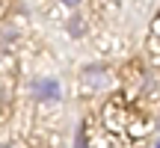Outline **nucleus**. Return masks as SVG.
Listing matches in <instances>:
<instances>
[{"instance_id": "nucleus-1", "label": "nucleus", "mask_w": 160, "mask_h": 148, "mask_svg": "<svg viewBox=\"0 0 160 148\" xmlns=\"http://www.w3.org/2000/svg\"><path fill=\"white\" fill-rule=\"evenodd\" d=\"M33 98L42 104L48 101H59V83L53 77H42V80H33Z\"/></svg>"}, {"instance_id": "nucleus-2", "label": "nucleus", "mask_w": 160, "mask_h": 148, "mask_svg": "<svg viewBox=\"0 0 160 148\" xmlns=\"http://www.w3.org/2000/svg\"><path fill=\"white\" fill-rule=\"evenodd\" d=\"M59 3H62V6H65V9H77V6H80V3H83V0H59Z\"/></svg>"}, {"instance_id": "nucleus-3", "label": "nucleus", "mask_w": 160, "mask_h": 148, "mask_svg": "<svg viewBox=\"0 0 160 148\" xmlns=\"http://www.w3.org/2000/svg\"><path fill=\"white\" fill-rule=\"evenodd\" d=\"M0 148H12V145H0Z\"/></svg>"}, {"instance_id": "nucleus-4", "label": "nucleus", "mask_w": 160, "mask_h": 148, "mask_svg": "<svg viewBox=\"0 0 160 148\" xmlns=\"http://www.w3.org/2000/svg\"><path fill=\"white\" fill-rule=\"evenodd\" d=\"M157 148H160V142H157Z\"/></svg>"}]
</instances>
